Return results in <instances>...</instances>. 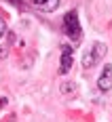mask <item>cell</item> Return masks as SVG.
<instances>
[{
    "label": "cell",
    "mask_w": 112,
    "mask_h": 122,
    "mask_svg": "<svg viewBox=\"0 0 112 122\" xmlns=\"http://www.w3.org/2000/svg\"><path fill=\"white\" fill-rule=\"evenodd\" d=\"M104 57H106V46H104L101 42H95V44H91V49L83 55V67H85V70L95 67Z\"/></svg>",
    "instance_id": "obj_1"
},
{
    "label": "cell",
    "mask_w": 112,
    "mask_h": 122,
    "mask_svg": "<svg viewBox=\"0 0 112 122\" xmlns=\"http://www.w3.org/2000/svg\"><path fill=\"white\" fill-rule=\"evenodd\" d=\"M6 53H9V51H6V49H0V57H4Z\"/></svg>",
    "instance_id": "obj_8"
},
{
    "label": "cell",
    "mask_w": 112,
    "mask_h": 122,
    "mask_svg": "<svg viewBox=\"0 0 112 122\" xmlns=\"http://www.w3.org/2000/svg\"><path fill=\"white\" fill-rule=\"evenodd\" d=\"M63 30H66L68 36L74 38V40L80 38V23H78V15H76L74 11L68 13V15L63 17Z\"/></svg>",
    "instance_id": "obj_2"
},
{
    "label": "cell",
    "mask_w": 112,
    "mask_h": 122,
    "mask_svg": "<svg viewBox=\"0 0 112 122\" xmlns=\"http://www.w3.org/2000/svg\"><path fill=\"white\" fill-rule=\"evenodd\" d=\"M62 91H63V93H76V86L74 84H63Z\"/></svg>",
    "instance_id": "obj_6"
},
{
    "label": "cell",
    "mask_w": 112,
    "mask_h": 122,
    "mask_svg": "<svg viewBox=\"0 0 112 122\" xmlns=\"http://www.w3.org/2000/svg\"><path fill=\"white\" fill-rule=\"evenodd\" d=\"M97 88H100L101 93H108V91L112 88V65H110V63L104 65L100 78H97Z\"/></svg>",
    "instance_id": "obj_3"
},
{
    "label": "cell",
    "mask_w": 112,
    "mask_h": 122,
    "mask_svg": "<svg viewBox=\"0 0 112 122\" xmlns=\"http://www.w3.org/2000/svg\"><path fill=\"white\" fill-rule=\"evenodd\" d=\"M70 65H72V46L66 44V46H63V55H62V67H59V72L68 74Z\"/></svg>",
    "instance_id": "obj_5"
},
{
    "label": "cell",
    "mask_w": 112,
    "mask_h": 122,
    "mask_svg": "<svg viewBox=\"0 0 112 122\" xmlns=\"http://www.w3.org/2000/svg\"><path fill=\"white\" fill-rule=\"evenodd\" d=\"M6 34V23H4V19H0V38Z\"/></svg>",
    "instance_id": "obj_7"
},
{
    "label": "cell",
    "mask_w": 112,
    "mask_h": 122,
    "mask_svg": "<svg viewBox=\"0 0 112 122\" xmlns=\"http://www.w3.org/2000/svg\"><path fill=\"white\" fill-rule=\"evenodd\" d=\"M32 4L42 13H53L59 6V0H32Z\"/></svg>",
    "instance_id": "obj_4"
}]
</instances>
